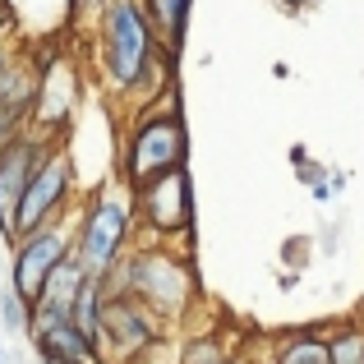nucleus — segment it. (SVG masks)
Returning <instances> with one entry per match:
<instances>
[{"label":"nucleus","mask_w":364,"mask_h":364,"mask_svg":"<svg viewBox=\"0 0 364 364\" xmlns=\"http://www.w3.org/2000/svg\"><path fill=\"white\" fill-rule=\"evenodd\" d=\"M161 328H166V318L152 314L143 300H134L124 291H107V300H102V341H97L102 364H111L107 355H116V364H134L143 350L161 346Z\"/></svg>","instance_id":"423d86ee"},{"label":"nucleus","mask_w":364,"mask_h":364,"mask_svg":"<svg viewBox=\"0 0 364 364\" xmlns=\"http://www.w3.org/2000/svg\"><path fill=\"white\" fill-rule=\"evenodd\" d=\"M28 337H33V350L42 360H55V364H102L92 337L79 328V323H70V314H60V309L33 304V328H28Z\"/></svg>","instance_id":"9d476101"},{"label":"nucleus","mask_w":364,"mask_h":364,"mask_svg":"<svg viewBox=\"0 0 364 364\" xmlns=\"http://www.w3.org/2000/svg\"><path fill=\"white\" fill-rule=\"evenodd\" d=\"M267 364H272V360H267Z\"/></svg>","instance_id":"b1692460"},{"label":"nucleus","mask_w":364,"mask_h":364,"mask_svg":"<svg viewBox=\"0 0 364 364\" xmlns=\"http://www.w3.org/2000/svg\"><path fill=\"white\" fill-rule=\"evenodd\" d=\"M217 364H240V360H235V355H226V360H217Z\"/></svg>","instance_id":"4be33fe9"},{"label":"nucleus","mask_w":364,"mask_h":364,"mask_svg":"<svg viewBox=\"0 0 364 364\" xmlns=\"http://www.w3.org/2000/svg\"><path fill=\"white\" fill-rule=\"evenodd\" d=\"M277 5H286V9H304V5H314V0H277Z\"/></svg>","instance_id":"412c9836"},{"label":"nucleus","mask_w":364,"mask_h":364,"mask_svg":"<svg viewBox=\"0 0 364 364\" xmlns=\"http://www.w3.org/2000/svg\"><path fill=\"white\" fill-rule=\"evenodd\" d=\"M37 364H55V360H37Z\"/></svg>","instance_id":"5701e85b"},{"label":"nucleus","mask_w":364,"mask_h":364,"mask_svg":"<svg viewBox=\"0 0 364 364\" xmlns=\"http://www.w3.org/2000/svg\"><path fill=\"white\" fill-rule=\"evenodd\" d=\"M328 350H332V364H364V328L360 323H341L328 337Z\"/></svg>","instance_id":"2eb2a0df"},{"label":"nucleus","mask_w":364,"mask_h":364,"mask_svg":"<svg viewBox=\"0 0 364 364\" xmlns=\"http://www.w3.org/2000/svg\"><path fill=\"white\" fill-rule=\"evenodd\" d=\"M134 213L143 217L152 235H180L194 222V189H189V166L134 189Z\"/></svg>","instance_id":"6e6552de"},{"label":"nucleus","mask_w":364,"mask_h":364,"mask_svg":"<svg viewBox=\"0 0 364 364\" xmlns=\"http://www.w3.org/2000/svg\"><path fill=\"white\" fill-rule=\"evenodd\" d=\"M111 0H70V14L79 18V23H92L97 28V18H102V9H107Z\"/></svg>","instance_id":"a211bd4d"},{"label":"nucleus","mask_w":364,"mask_h":364,"mask_svg":"<svg viewBox=\"0 0 364 364\" xmlns=\"http://www.w3.org/2000/svg\"><path fill=\"white\" fill-rule=\"evenodd\" d=\"M272 364H332V350H328V337L318 332H295L277 346Z\"/></svg>","instance_id":"ddd939ff"},{"label":"nucleus","mask_w":364,"mask_h":364,"mask_svg":"<svg viewBox=\"0 0 364 364\" xmlns=\"http://www.w3.org/2000/svg\"><path fill=\"white\" fill-rule=\"evenodd\" d=\"M9 249H14V263H9V286H14L28 304H37V300H42V291H46V282L55 277V267L74 258V217L70 213L55 217V222L42 226V231L18 235Z\"/></svg>","instance_id":"39448f33"},{"label":"nucleus","mask_w":364,"mask_h":364,"mask_svg":"<svg viewBox=\"0 0 364 364\" xmlns=\"http://www.w3.org/2000/svg\"><path fill=\"white\" fill-rule=\"evenodd\" d=\"M0 318H5V332H28L33 328V304L14 286H0Z\"/></svg>","instance_id":"dca6fc26"},{"label":"nucleus","mask_w":364,"mask_h":364,"mask_svg":"<svg viewBox=\"0 0 364 364\" xmlns=\"http://www.w3.org/2000/svg\"><path fill=\"white\" fill-rule=\"evenodd\" d=\"M107 291H124L134 300H143L152 314L161 318H176L180 309L194 295V282H189L185 263L171 258L166 249H129L107 277Z\"/></svg>","instance_id":"7ed1b4c3"},{"label":"nucleus","mask_w":364,"mask_h":364,"mask_svg":"<svg viewBox=\"0 0 364 364\" xmlns=\"http://www.w3.org/2000/svg\"><path fill=\"white\" fill-rule=\"evenodd\" d=\"M152 51H157V33H152L143 0H111L97 18V60L107 88L129 92Z\"/></svg>","instance_id":"f257e3e1"},{"label":"nucleus","mask_w":364,"mask_h":364,"mask_svg":"<svg viewBox=\"0 0 364 364\" xmlns=\"http://www.w3.org/2000/svg\"><path fill=\"white\" fill-rule=\"evenodd\" d=\"M51 148H55L51 139L18 134V139L5 143V152H0V235H5L9 245H14V208H18V198H23L33 171L51 157Z\"/></svg>","instance_id":"1a4fd4ad"},{"label":"nucleus","mask_w":364,"mask_h":364,"mask_svg":"<svg viewBox=\"0 0 364 364\" xmlns=\"http://www.w3.org/2000/svg\"><path fill=\"white\" fill-rule=\"evenodd\" d=\"M189 5H194V0H143V9H148V18H152V33H157V42L166 46V51H176L180 37H185Z\"/></svg>","instance_id":"9b49d317"},{"label":"nucleus","mask_w":364,"mask_h":364,"mask_svg":"<svg viewBox=\"0 0 364 364\" xmlns=\"http://www.w3.org/2000/svg\"><path fill=\"white\" fill-rule=\"evenodd\" d=\"M70 189H74V161H70V152L55 143L51 157L33 171L23 198H18V208H14V240H18V235L42 231V226H51L55 217H65Z\"/></svg>","instance_id":"0eeeda50"},{"label":"nucleus","mask_w":364,"mask_h":364,"mask_svg":"<svg viewBox=\"0 0 364 364\" xmlns=\"http://www.w3.org/2000/svg\"><path fill=\"white\" fill-rule=\"evenodd\" d=\"M129 231H134V203L120 194V189L102 185L97 194H88L79 222H74V258L88 277H102L107 282L111 267L129 254Z\"/></svg>","instance_id":"f03ea898"},{"label":"nucleus","mask_w":364,"mask_h":364,"mask_svg":"<svg viewBox=\"0 0 364 364\" xmlns=\"http://www.w3.org/2000/svg\"><path fill=\"white\" fill-rule=\"evenodd\" d=\"M171 51L157 42V51L148 55V65H143V74H139V83H134L124 97H166V92H176V83H171Z\"/></svg>","instance_id":"f8f14e48"},{"label":"nucleus","mask_w":364,"mask_h":364,"mask_svg":"<svg viewBox=\"0 0 364 364\" xmlns=\"http://www.w3.org/2000/svg\"><path fill=\"white\" fill-rule=\"evenodd\" d=\"M14 65H18V60H14V51H9V46H5V42H0V79H5V74H9V70H14Z\"/></svg>","instance_id":"aec40b11"},{"label":"nucleus","mask_w":364,"mask_h":364,"mask_svg":"<svg viewBox=\"0 0 364 364\" xmlns=\"http://www.w3.org/2000/svg\"><path fill=\"white\" fill-rule=\"evenodd\" d=\"M9 33H14V9H9L5 0H0V42H5Z\"/></svg>","instance_id":"6ab92c4d"},{"label":"nucleus","mask_w":364,"mask_h":364,"mask_svg":"<svg viewBox=\"0 0 364 364\" xmlns=\"http://www.w3.org/2000/svg\"><path fill=\"white\" fill-rule=\"evenodd\" d=\"M185 166V124H180V107L148 111L129 129V148H124V180L129 189H143L152 180L171 176Z\"/></svg>","instance_id":"20e7f679"},{"label":"nucleus","mask_w":364,"mask_h":364,"mask_svg":"<svg viewBox=\"0 0 364 364\" xmlns=\"http://www.w3.org/2000/svg\"><path fill=\"white\" fill-rule=\"evenodd\" d=\"M217 360H226V346L217 337H194L180 350V364H217Z\"/></svg>","instance_id":"f3484780"},{"label":"nucleus","mask_w":364,"mask_h":364,"mask_svg":"<svg viewBox=\"0 0 364 364\" xmlns=\"http://www.w3.org/2000/svg\"><path fill=\"white\" fill-rule=\"evenodd\" d=\"M83 277H88V272L79 267V258L60 263V267H55V277L46 282V291H42V300H37V304H46V309H60V314H70V304H74V295H79Z\"/></svg>","instance_id":"4468645a"}]
</instances>
